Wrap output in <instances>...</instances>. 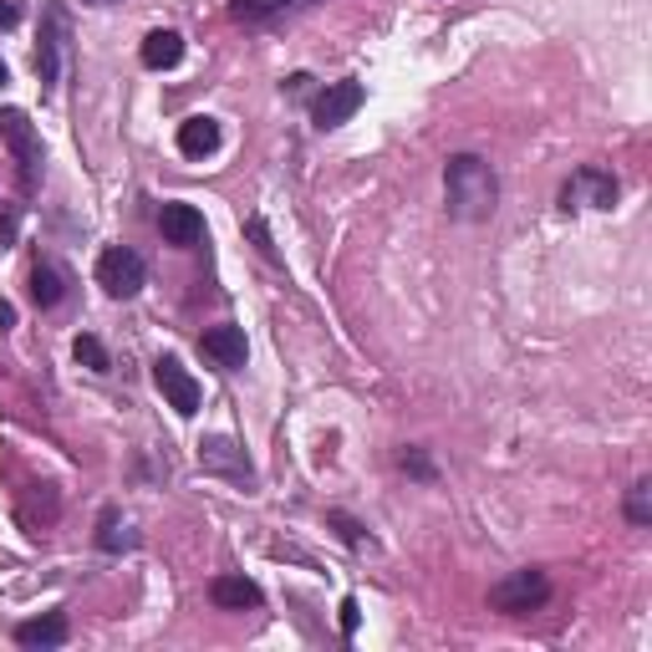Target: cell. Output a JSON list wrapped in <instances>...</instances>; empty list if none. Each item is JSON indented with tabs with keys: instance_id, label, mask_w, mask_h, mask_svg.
Here are the masks:
<instances>
[{
	"instance_id": "10",
	"label": "cell",
	"mask_w": 652,
	"mask_h": 652,
	"mask_svg": "<svg viewBox=\"0 0 652 652\" xmlns=\"http://www.w3.org/2000/svg\"><path fill=\"white\" fill-rule=\"evenodd\" d=\"M199 347H205V357L215 367H225V373H240L245 357H250V342H245V326H209L205 337H199Z\"/></svg>"
},
{
	"instance_id": "4",
	"label": "cell",
	"mask_w": 652,
	"mask_h": 652,
	"mask_svg": "<svg viewBox=\"0 0 652 652\" xmlns=\"http://www.w3.org/2000/svg\"><path fill=\"white\" fill-rule=\"evenodd\" d=\"M97 286L108 290L112 302H134L138 290L148 286V266L144 255L128 250V245H108V250L97 255Z\"/></svg>"
},
{
	"instance_id": "28",
	"label": "cell",
	"mask_w": 652,
	"mask_h": 652,
	"mask_svg": "<svg viewBox=\"0 0 652 652\" xmlns=\"http://www.w3.org/2000/svg\"><path fill=\"white\" fill-rule=\"evenodd\" d=\"M82 6H118V0H82Z\"/></svg>"
},
{
	"instance_id": "3",
	"label": "cell",
	"mask_w": 652,
	"mask_h": 652,
	"mask_svg": "<svg viewBox=\"0 0 652 652\" xmlns=\"http://www.w3.org/2000/svg\"><path fill=\"white\" fill-rule=\"evenodd\" d=\"M545 602H551V576H545V571H535V566L510 571L505 581H495V586H490V606H495V612H505V616H531V612H541Z\"/></svg>"
},
{
	"instance_id": "25",
	"label": "cell",
	"mask_w": 652,
	"mask_h": 652,
	"mask_svg": "<svg viewBox=\"0 0 652 652\" xmlns=\"http://www.w3.org/2000/svg\"><path fill=\"white\" fill-rule=\"evenodd\" d=\"M357 622H363V612H357V596H347V602H342V632H357Z\"/></svg>"
},
{
	"instance_id": "19",
	"label": "cell",
	"mask_w": 652,
	"mask_h": 652,
	"mask_svg": "<svg viewBox=\"0 0 652 652\" xmlns=\"http://www.w3.org/2000/svg\"><path fill=\"white\" fill-rule=\"evenodd\" d=\"M72 357H77L82 367H92V373H108V367H112V363H108V347H102L92 332H82V337L72 342Z\"/></svg>"
},
{
	"instance_id": "1",
	"label": "cell",
	"mask_w": 652,
	"mask_h": 652,
	"mask_svg": "<svg viewBox=\"0 0 652 652\" xmlns=\"http://www.w3.org/2000/svg\"><path fill=\"white\" fill-rule=\"evenodd\" d=\"M444 194H448V215L464 219V225H480L500 205V179L480 154H454L444 164Z\"/></svg>"
},
{
	"instance_id": "20",
	"label": "cell",
	"mask_w": 652,
	"mask_h": 652,
	"mask_svg": "<svg viewBox=\"0 0 652 652\" xmlns=\"http://www.w3.org/2000/svg\"><path fill=\"white\" fill-rule=\"evenodd\" d=\"M628 520L632 525H652V484L648 480H638L628 490Z\"/></svg>"
},
{
	"instance_id": "7",
	"label": "cell",
	"mask_w": 652,
	"mask_h": 652,
	"mask_svg": "<svg viewBox=\"0 0 652 652\" xmlns=\"http://www.w3.org/2000/svg\"><path fill=\"white\" fill-rule=\"evenodd\" d=\"M199 470L225 474V480H235V484H255V470H250V460H245V448L235 444V438H225V434H215V438L199 444Z\"/></svg>"
},
{
	"instance_id": "6",
	"label": "cell",
	"mask_w": 652,
	"mask_h": 652,
	"mask_svg": "<svg viewBox=\"0 0 652 652\" xmlns=\"http://www.w3.org/2000/svg\"><path fill=\"white\" fill-rule=\"evenodd\" d=\"M154 383H158V393L169 398V408L179 413V418H194V413H199V383H194V373L179 363V357H158Z\"/></svg>"
},
{
	"instance_id": "22",
	"label": "cell",
	"mask_w": 652,
	"mask_h": 652,
	"mask_svg": "<svg viewBox=\"0 0 652 652\" xmlns=\"http://www.w3.org/2000/svg\"><path fill=\"white\" fill-rule=\"evenodd\" d=\"M398 464L413 474V480H423V484L434 480V464H428V454H423V448H403V454H398Z\"/></svg>"
},
{
	"instance_id": "27",
	"label": "cell",
	"mask_w": 652,
	"mask_h": 652,
	"mask_svg": "<svg viewBox=\"0 0 652 652\" xmlns=\"http://www.w3.org/2000/svg\"><path fill=\"white\" fill-rule=\"evenodd\" d=\"M0 326H16V306L11 302H0Z\"/></svg>"
},
{
	"instance_id": "2",
	"label": "cell",
	"mask_w": 652,
	"mask_h": 652,
	"mask_svg": "<svg viewBox=\"0 0 652 652\" xmlns=\"http://www.w3.org/2000/svg\"><path fill=\"white\" fill-rule=\"evenodd\" d=\"M0 138L11 144L16 154V174H21V194L41 189V164H47V148H41L37 122H26L21 108H0Z\"/></svg>"
},
{
	"instance_id": "24",
	"label": "cell",
	"mask_w": 652,
	"mask_h": 652,
	"mask_svg": "<svg viewBox=\"0 0 652 652\" xmlns=\"http://www.w3.org/2000/svg\"><path fill=\"white\" fill-rule=\"evenodd\" d=\"M16 230H21V209H6L0 215V245H16Z\"/></svg>"
},
{
	"instance_id": "16",
	"label": "cell",
	"mask_w": 652,
	"mask_h": 652,
	"mask_svg": "<svg viewBox=\"0 0 652 652\" xmlns=\"http://www.w3.org/2000/svg\"><path fill=\"white\" fill-rule=\"evenodd\" d=\"M302 6H312V0H230V21L266 26V21H276V16L302 11Z\"/></svg>"
},
{
	"instance_id": "11",
	"label": "cell",
	"mask_w": 652,
	"mask_h": 652,
	"mask_svg": "<svg viewBox=\"0 0 652 652\" xmlns=\"http://www.w3.org/2000/svg\"><path fill=\"white\" fill-rule=\"evenodd\" d=\"M158 230H164L169 245H184V250H189V245L205 240V215L194 205H184V199H169V205L158 209Z\"/></svg>"
},
{
	"instance_id": "5",
	"label": "cell",
	"mask_w": 652,
	"mask_h": 652,
	"mask_svg": "<svg viewBox=\"0 0 652 652\" xmlns=\"http://www.w3.org/2000/svg\"><path fill=\"white\" fill-rule=\"evenodd\" d=\"M616 194H622V184H616V174L596 169V164H586V169H576L566 179V189H561V209H612Z\"/></svg>"
},
{
	"instance_id": "14",
	"label": "cell",
	"mask_w": 652,
	"mask_h": 652,
	"mask_svg": "<svg viewBox=\"0 0 652 652\" xmlns=\"http://www.w3.org/2000/svg\"><path fill=\"white\" fill-rule=\"evenodd\" d=\"M138 57H144L148 72H169V67H179L184 61V37L179 31H148L144 47H138Z\"/></svg>"
},
{
	"instance_id": "23",
	"label": "cell",
	"mask_w": 652,
	"mask_h": 652,
	"mask_svg": "<svg viewBox=\"0 0 652 652\" xmlns=\"http://www.w3.org/2000/svg\"><path fill=\"white\" fill-rule=\"evenodd\" d=\"M326 520L337 525V531H342V541H347V545H363V541H367V535H363V525H357V520H352V515H342V510H332V515H326Z\"/></svg>"
},
{
	"instance_id": "8",
	"label": "cell",
	"mask_w": 652,
	"mask_h": 652,
	"mask_svg": "<svg viewBox=\"0 0 652 652\" xmlns=\"http://www.w3.org/2000/svg\"><path fill=\"white\" fill-rule=\"evenodd\" d=\"M363 97H367L363 82H352V77H347V82H326V92L312 102V122L322 128V134H326V128H342L352 112L363 108Z\"/></svg>"
},
{
	"instance_id": "17",
	"label": "cell",
	"mask_w": 652,
	"mask_h": 652,
	"mask_svg": "<svg viewBox=\"0 0 652 652\" xmlns=\"http://www.w3.org/2000/svg\"><path fill=\"white\" fill-rule=\"evenodd\" d=\"M134 545H138V531L118 515V510L108 505L102 515H97V551H108V556H122V551H134Z\"/></svg>"
},
{
	"instance_id": "13",
	"label": "cell",
	"mask_w": 652,
	"mask_h": 652,
	"mask_svg": "<svg viewBox=\"0 0 652 652\" xmlns=\"http://www.w3.org/2000/svg\"><path fill=\"white\" fill-rule=\"evenodd\" d=\"M219 144H225V134H219L215 118H189L179 122V154L184 158H209L219 154Z\"/></svg>"
},
{
	"instance_id": "15",
	"label": "cell",
	"mask_w": 652,
	"mask_h": 652,
	"mask_svg": "<svg viewBox=\"0 0 652 652\" xmlns=\"http://www.w3.org/2000/svg\"><path fill=\"white\" fill-rule=\"evenodd\" d=\"M16 642H21V648H31V652L61 648V642H67V616H61V612L31 616V622H21V628H16Z\"/></svg>"
},
{
	"instance_id": "26",
	"label": "cell",
	"mask_w": 652,
	"mask_h": 652,
	"mask_svg": "<svg viewBox=\"0 0 652 652\" xmlns=\"http://www.w3.org/2000/svg\"><path fill=\"white\" fill-rule=\"evenodd\" d=\"M16 21H21V6H16V0H0V31H11Z\"/></svg>"
},
{
	"instance_id": "21",
	"label": "cell",
	"mask_w": 652,
	"mask_h": 652,
	"mask_svg": "<svg viewBox=\"0 0 652 652\" xmlns=\"http://www.w3.org/2000/svg\"><path fill=\"white\" fill-rule=\"evenodd\" d=\"M245 235H250V240H255V250L266 255L270 266H280V255H276V245H270V230H266V219H260V215H250V219H245Z\"/></svg>"
},
{
	"instance_id": "18",
	"label": "cell",
	"mask_w": 652,
	"mask_h": 652,
	"mask_svg": "<svg viewBox=\"0 0 652 652\" xmlns=\"http://www.w3.org/2000/svg\"><path fill=\"white\" fill-rule=\"evenodd\" d=\"M26 290H31V302H37L41 312H51V306H61V296H67V276H61L51 260H37V266H31V280H26Z\"/></svg>"
},
{
	"instance_id": "9",
	"label": "cell",
	"mask_w": 652,
	"mask_h": 652,
	"mask_svg": "<svg viewBox=\"0 0 652 652\" xmlns=\"http://www.w3.org/2000/svg\"><path fill=\"white\" fill-rule=\"evenodd\" d=\"M61 47H67V11H61V6H47V11H41V47H37V77H41V87L57 82Z\"/></svg>"
},
{
	"instance_id": "29",
	"label": "cell",
	"mask_w": 652,
	"mask_h": 652,
	"mask_svg": "<svg viewBox=\"0 0 652 652\" xmlns=\"http://www.w3.org/2000/svg\"><path fill=\"white\" fill-rule=\"evenodd\" d=\"M0 82H6V61H0Z\"/></svg>"
},
{
	"instance_id": "12",
	"label": "cell",
	"mask_w": 652,
	"mask_h": 652,
	"mask_svg": "<svg viewBox=\"0 0 652 652\" xmlns=\"http://www.w3.org/2000/svg\"><path fill=\"white\" fill-rule=\"evenodd\" d=\"M209 596H215V606H225V612H250V606L266 602L250 576H215L209 581Z\"/></svg>"
}]
</instances>
